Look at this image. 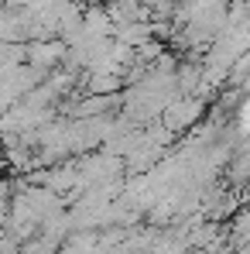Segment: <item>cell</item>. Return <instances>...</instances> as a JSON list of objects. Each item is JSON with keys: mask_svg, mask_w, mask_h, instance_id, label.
<instances>
[{"mask_svg": "<svg viewBox=\"0 0 250 254\" xmlns=\"http://www.w3.org/2000/svg\"><path fill=\"white\" fill-rule=\"evenodd\" d=\"M202 117H206V103L202 100H196V96H175V100H168L165 110L158 114V124L178 137V134H189L196 124H202Z\"/></svg>", "mask_w": 250, "mask_h": 254, "instance_id": "cell-1", "label": "cell"}, {"mask_svg": "<svg viewBox=\"0 0 250 254\" xmlns=\"http://www.w3.org/2000/svg\"><path fill=\"white\" fill-rule=\"evenodd\" d=\"M24 62L31 69L51 72L65 62V42L62 38H45V42H24Z\"/></svg>", "mask_w": 250, "mask_h": 254, "instance_id": "cell-2", "label": "cell"}, {"mask_svg": "<svg viewBox=\"0 0 250 254\" xmlns=\"http://www.w3.org/2000/svg\"><path fill=\"white\" fill-rule=\"evenodd\" d=\"M79 28H83L89 38H110V35H113L110 14H106V7H100V3L83 7V21H79Z\"/></svg>", "mask_w": 250, "mask_h": 254, "instance_id": "cell-3", "label": "cell"}, {"mask_svg": "<svg viewBox=\"0 0 250 254\" xmlns=\"http://www.w3.org/2000/svg\"><path fill=\"white\" fill-rule=\"evenodd\" d=\"M113 42L120 45H130V48H137V45H144L151 38V24L148 21H130V24H113V35H110Z\"/></svg>", "mask_w": 250, "mask_h": 254, "instance_id": "cell-4", "label": "cell"}]
</instances>
